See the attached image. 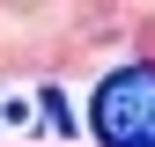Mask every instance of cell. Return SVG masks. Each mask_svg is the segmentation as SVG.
Returning a JSON list of instances; mask_svg holds the SVG:
<instances>
[{
  "mask_svg": "<svg viewBox=\"0 0 155 147\" xmlns=\"http://www.w3.org/2000/svg\"><path fill=\"white\" fill-rule=\"evenodd\" d=\"M104 147H155V66H118L89 103Z\"/></svg>",
  "mask_w": 155,
  "mask_h": 147,
  "instance_id": "1",
  "label": "cell"
}]
</instances>
